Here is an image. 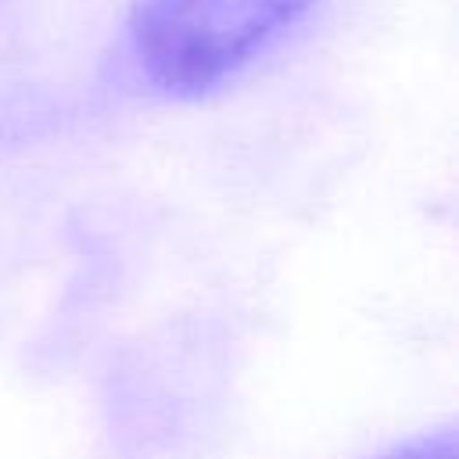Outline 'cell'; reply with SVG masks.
Here are the masks:
<instances>
[{"mask_svg":"<svg viewBox=\"0 0 459 459\" xmlns=\"http://www.w3.org/2000/svg\"><path fill=\"white\" fill-rule=\"evenodd\" d=\"M394 459H455V445H452V437H437V441H423L416 448H405Z\"/></svg>","mask_w":459,"mask_h":459,"instance_id":"cell-2","label":"cell"},{"mask_svg":"<svg viewBox=\"0 0 459 459\" xmlns=\"http://www.w3.org/2000/svg\"><path fill=\"white\" fill-rule=\"evenodd\" d=\"M316 0H136L129 50L169 97H204L290 32Z\"/></svg>","mask_w":459,"mask_h":459,"instance_id":"cell-1","label":"cell"}]
</instances>
